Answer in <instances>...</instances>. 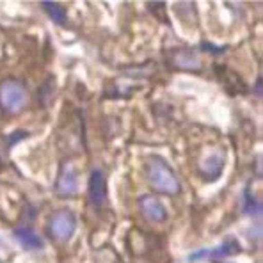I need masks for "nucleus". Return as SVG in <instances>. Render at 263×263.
Listing matches in <instances>:
<instances>
[{
	"label": "nucleus",
	"instance_id": "obj_1",
	"mask_svg": "<svg viewBox=\"0 0 263 263\" xmlns=\"http://www.w3.org/2000/svg\"><path fill=\"white\" fill-rule=\"evenodd\" d=\"M146 176L155 191L162 194L175 196L180 192L181 185L173 167L162 157H149L146 162Z\"/></svg>",
	"mask_w": 263,
	"mask_h": 263
},
{
	"label": "nucleus",
	"instance_id": "obj_2",
	"mask_svg": "<svg viewBox=\"0 0 263 263\" xmlns=\"http://www.w3.org/2000/svg\"><path fill=\"white\" fill-rule=\"evenodd\" d=\"M27 105V89L22 82L7 79L0 84V109L6 114H18Z\"/></svg>",
	"mask_w": 263,
	"mask_h": 263
},
{
	"label": "nucleus",
	"instance_id": "obj_3",
	"mask_svg": "<svg viewBox=\"0 0 263 263\" xmlns=\"http://www.w3.org/2000/svg\"><path fill=\"white\" fill-rule=\"evenodd\" d=\"M48 230L55 240L68 242L77 230V219L69 210H59L50 217Z\"/></svg>",
	"mask_w": 263,
	"mask_h": 263
},
{
	"label": "nucleus",
	"instance_id": "obj_4",
	"mask_svg": "<svg viewBox=\"0 0 263 263\" xmlns=\"http://www.w3.org/2000/svg\"><path fill=\"white\" fill-rule=\"evenodd\" d=\"M139 210H141V214L144 215L149 222L160 224L167 219V210H165V206L162 204V201L155 196L144 194L139 197Z\"/></svg>",
	"mask_w": 263,
	"mask_h": 263
},
{
	"label": "nucleus",
	"instance_id": "obj_5",
	"mask_svg": "<svg viewBox=\"0 0 263 263\" xmlns=\"http://www.w3.org/2000/svg\"><path fill=\"white\" fill-rule=\"evenodd\" d=\"M79 189V178H77V171L73 167V164L66 162L61 167L59 178H57L55 191L59 196H73Z\"/></svg>",
	"mask_w": 263,
	"mask_h": 263
},
{
	"label": "nucleus",
	"instance_id": "obj_6",
	"mask_svg": "<svg viewBox=\"0 0 263 263\" xmlns=\"http://www.w3.org/2000/svg\"><path fill=\"white\" fill-rule=\"evenodd\" d=\"M105 176L100 169H95L89 176V199L95 208H102L105 203Z\"/></svg>",
	"mask_w": 263,
	"mask_h": 263
},
{
	"label": "nucleus",
	"instance_id": "obj_7",
	"mask_svg": "<svg viewBox=\"0 0 263 263\" xmlns=\"http://www.w3.org/2000/svg\"><path fill=\"white\" fill-rule=\"evenodd\" d=\"M224 167V155L222 153H214L212 157L204 158L203 165H201V175H203L204 180L212 181L215 178L220 176V171Z\"/></svg>",
	"mask_w": 263,
	"mask_h": 263
},
{
	"label": "nucleus",
	"instance_id": "obj_8",
	"mask_svg": "<svg viewBox=\"0 0 263 263\" xmlns=\"http://www.w3.org/2000/svg\"><path fill=\"white\" fill-rule=\"evenodd\" d=\"M14 238H16L23 247H27V249L37 251L43 247V240H41L32 230H29V228H18V230H14Z\"/></svg>",
	"mask_w": 263,
	"mask_h": 263
},
{
	"label": "nucleus",
	"instance_id": "obj_9",
	"mask_svg": "<svg viewBox=\"0 0 263 263\" xmlns=\"http://www.w3.org/2000/svg\"><path fill=\"white\" fill-rule=\"evenodd\" d=\"M237 253H240V243H238L237 238H228V240L220 243V247H217V249L208 251V256L214 258V260H219V258H226Z\"/></svg>",
	"mask_w": 263,
	"mask_h": 263
},
{
	"label": "nucleus",
	"instance_id": "obj_10",
	"mask_svg": "<svg viewBox=\"0 0 263 263\" xmlns=\"http://www.w3.org/2000/svg\"><path fill=\"white\" fill-rule=\"evenodd\" d=\"M173 63L176 64V68H183V69H197L201 64L197 55L194 52H191V50H178L175 53Z\"/></svg>",
	"mask_w": 263,
	"mask_h": 263
},
{
	"label": "nucleus",
	"instance_id": "obj_11",
	"mask_svg": "<svg viewBox=\"0 0 263 263\" xmlns=\"http://www.w3.org/2000/svg\"><path fill=\"white\" fill-rule=\"evenodd\" d=\"M43 9L48 13V16L52 18V22H55L57 25H64L66 23V9L57 2H43Z\"/></svg>",
	"mask_w": 263,
	"mask_h": 263
},
{
	"label": "nucleus",
	"instance_id": "obj_12",
	"mask_svg": "<svg viewBox=\"0 0 263 263\" xmlns=\"http://www.w3.org/2000/svg\"><path fill=\"white\" fill-rule=\"evenodd\" d=\"M243 210H246L249 215H258L261 212V204L258 203L256 199H253L247 191H246V203H243Z\"/></svg>",
	"mask_w": 263,
	"mask_h": 263
}]
</instances>
